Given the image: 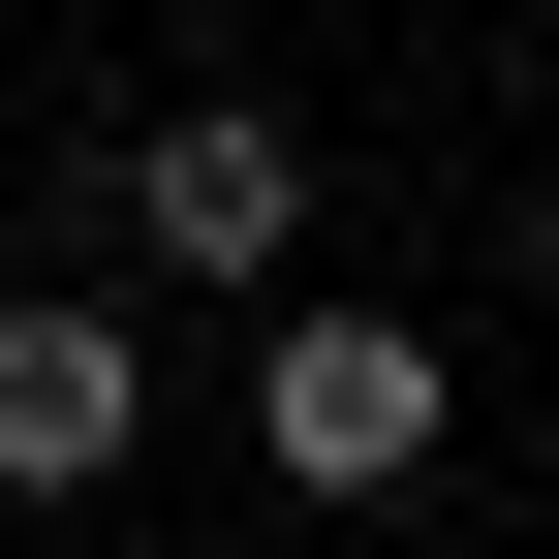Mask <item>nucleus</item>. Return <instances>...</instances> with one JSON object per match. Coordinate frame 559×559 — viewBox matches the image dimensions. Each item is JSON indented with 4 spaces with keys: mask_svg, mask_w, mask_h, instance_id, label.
Listing matches in <instances>:
<instances>
[{
    "mask_svg": "<svg viewBox=\"0 0 559 559\" xmlns=\"http://www.w3.org/2000/svg\"><path fill=\"white\" fill-rule=\"evenodd\" d=\"M249 436H280V498H404V466H436V342L404 311H311V280H249Z\"/></svg>",
    "mask_w": 559,
    "mask_h": 559,
    "instance_id": "1",
    "label": "nucleus"
},
{
    "mask_svg": "<svg viewBox=\"0 0 559 559\" xmlns=\"http://www.w3.org/2000/svg\"><path fill=\"white\" fill-rule=\"evenodd\" d=\"M124 249H156V280H311V156H280V94H187L156 156H124Z\"/></svg>",
    "mask_w": 559,
    "mask_h": 559,
    "instance_id": "2",
    "label": "nucleus"
},
{
    "mask_svg": "<svg viewBox=\"0 0 559 559\" xmlns=\"http://www.w3.org/2000/svg\"><path fill=\"white\" fill-rule=\"evenodd\" d=\"M124 436H156V342L94 280H0V498H94Z\"/></svg>",
    "mask_w": 559,
    "mask_h": 559,
    "instance_id": "3",
    "label": "nucleus"
},
{
    "mask_svg": "<svg viewBox=\"0 0 559 559\" xmlns=\"http://www.w3.org/2000/svg\"><path fill=\"white\" fill-rule=\"evenodd\" d=\"M528 280H559V187H528Z\"/></svg>",
    "mask_w": 559,
    "mask_h": 559,
    "instance_id": "4",
    "label": "nucleus"
}]
</instances>
